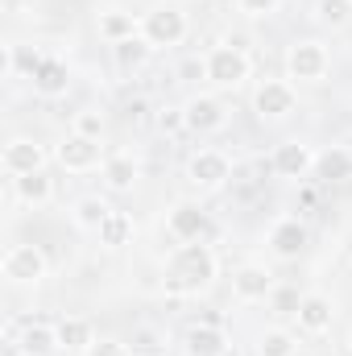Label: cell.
I'll return each mask as SVG.
<instances>
[{"label": "cell", "instance_id": "836d02e7", "mask_svg": "<svg viewBox=\"0 0 352 356\" xmlns=\"http://www.w3.org/2000/svg\"><path fill=\"white\" fill-rule=\"evenodd\" d=\"M141 112H145V99H133V104H129V116L141 120Z\"/></svg>", "mask_w": 352, "mask_h": 356}, {"label": "cell", "instance_id": "f546056e", "mask_svg": "<svg viewBox=\"0 0 352 356\" xmlns=\"http://www.w3.org/2000/svg\"><path fill=\"white\" fill-rule=\"evenodd\" d=\"M237 8H241L245 17L262 21V17H273V13L282 8V0H237Z\"/></svg>", "mask_w": 352, "mask_h": 356}, {"label": "cell", "instance_id": "83f0119b", "mask_svg": "<svg viewBox=\"0 0 352 356\" xmlns=\"http://www.w3.org/2000/svg\"><path fill=\"white\" fill-rule=\"evenodd\" d=\"M315 166H319V175H323V178H344V175L352 170V154L336 145V149L319 154V162H315Z\"/></svg>", "mask_w": 352, "mask_h": 356}, {"label": "cell", "instance_id": "9c48e42d", "mask_svg": "<svg viewBox=\"0 0 352 356\" xmlns=\"http://www.w3.org/2000/svg\"><path fill=\"white\" fill-rule=\"evenodd\" d=\"M54 158H58V166H63L67 175H91V170L104 166V149H99V141L79 137V133H67V141L54 149Z\"/></svg>", "mask_w": 352, "mask_h": 356}, {"label": "cell", "instance_id": "5bb4252c", "mask_svg": "<svg viewBox=\"0 0 352 356\" xmlns=\"http://www.w3.org/2000/svg\"><path fill=\"white\" fill-rule=\"evenodd\" d=\"M0 166L8 178H21V175H38L46 170V149L33 141V137H13L0 154Z\"/></svg>", "mask_w": 352, "mask_h": 356}, {"label": "cell", "instance_id": "d590c367", "mask_svg": "<svg viewBox=\"0 0 352 356\" xmlns=\"http://www.w3.org/2000/svg\"><path fill=\"white\" fill-rule=\"evenodd\" d=\"M13 356H25V353H13Z\"/></svg>", "mask_w": 352, "mask_h": 356}, {"label": "cell", "instance_id": "30bf717a", "mask_svg": "<svg viewBox=\"0 0 352 356\" xmlns=\"http://www.w3.org/2000/svg\"><path fill=\"white\" fill-rule=\"evenodd\" d=\"M315 162H319V154H315V145H307V141H282V145H273V154H269V170L278 178H307L315 170Z\"/></svg>", "mask_w": 352, "mask_h": 356}, {"label": "cell", "instance_id": "f1b7e54d", "mask_svg": "<svg viewBox=\"0 0 352 356\" xmlns=\"http://www.w3.org/2000/svg\"><path fill=\"white\" fill-rule=\"evenodd\" d=\"M71 133L99 141V137H104V112H95V108H83V112H75V120H71Z\"/></svg>", "mask_w": 352, "mask_h": 356}, {"label": "cell", "instance_id": "3957f363", "mask_svg": "<svg viewBox=\"0 0 352 356\" xmlns=\"http://www.w3.org/2000/svg\"><path fill=\"white\" fill-rule=\"evenodd\" d=\"M332 71V50L319 38H298L286 46V79L298 83H323Z\"/></svg>", "mask_w": 352, "mask_h": 356}, {"label": "cell", "instance_id": "ba28073f", "mask_svg": "<svg viewBox=\"0 0 352 356\" xmlns=\"http://www.w3.org/2000/svg\"><path fill=\"white\" fill-rule=\"evenodd\" d=\"M228 178H232V162L220 149H195L186 158V182L199 191H220Z\"/></svg>", "mask_w": 352, "mask_h": 356}, {"label": "cell", "instance_id": "8992f818", "mask_svg": "<svg viewBox=\"0 0 352 356\" xmlns=\"http://www.w3.org/2000/svg\"><path fill=\"white\" fill-rule=\"evenodd\" d=\"M253 112L262 120H286L290 112H298V91L290 79H262L253 88Z\"/></svg>", "mask_w": 352, "mask_h": 356}, {"label": "cell", "instance_id": "ac0fdd59", "mask_svg": "<svg viewBox=\"0 0 352 356\" xmlns=\"http://www.w3.org/2000/svg\"><path fill=\"white\" fill-rule=\"evenodd\" d=\"M99 178H104V186H108L112 195L133 191V186H137V178H141V162H137V154H129V149L108 154V158H104V166H99Z\"/></svg>", "mask_w": 352, "mask_h": 356}, {"label": "cell", "instance_id": "4316f807", "mask_svg": "<svg viewBox=\"0 0 352 356\" xmlns=\"http://www.w3.org/2000/svg\"><path fill=\"white\" fill-rule=\"evenodd\" d=\"M315 21L328 29H344L352 21V0H315Z\"/></svg>", "mask_w": 352, "mask_h": 356}, {"label": "cell", "instance_id": "603a6c76", "mask_svg": "<svg viewBox=\"0 0 352 356\" xmlns=\"http://www.w3.org/2000/svg\"><path fill=\"white\" fill-rule=\"evenodd\" d=\"M54 327H58L63 353H88L91 344H95V332H91V323L83 319V315H63Z\"/></svg>", "mask_w": 352, "mask_h": 356}, {"label": "cell", "instance_id": "2e32d148", "mask_svg": "<svg viewBox=\"0 0 352 356\" xmlns=\"http://www.w3.org/2000/svg\"><path fill=\"white\" fill-rule=\"evenodd\" d=\"M273 294V273L265 266H237L232 269V298L237 302H265Z\"/></svg>", "mask_w": 352, "mask_h": 356}, {"label": "cell", "instance_id": "d6986e66", "mask_svg": "<svg viewBox=\"0 0 352 356\" xmlns=\"http://www.w3.org/2000/svg\"><path fill=\"white\" fill-rule=\"evenodd\" d=\"M29 79L42 99H63L71 91V67H67V58H42Z\"/></svg>", "mask_w": 352, "mask_h": 356}, {"label": "cell", "instance_id": "44dd1931", "mask_svg": "<svg viewBox=\"0 0 352 356\" xmlns=\"http://www.w3.org/2000/svg\"><path fill=\"white\" fill-rule=\"evenodd\" d=\"M95 29H99V38H104L108 46H116V42H125V38H137V33H141V21H137L133 13H125V8H104L99 21H95Z\"/></svg>", "mask_w": 352, "mask_h": 356}, {"label": "cell", "instance_id": "484cf974", "mask_svg": "<svg viewBox=\"0 0 352 356\" xmlns=\"http://www.w3.org/2000/svg\"><path fill=\"white\" fill-rule=\"evenodd\" d=\"M95 236H99L104 249H120V245H129V241H133V216H129V211H112V216L99 224Z\"/></svg>", "mask_w": 352, "mask_h": 356}, {"label": "cell", "instance_id": "d4e9b609", "mask_svg": "<svg viewBox=\"0 0 352 356\" xmlns=\"http://www.w3.org/2000/svg\"><path fill=\"white\" fill-rule=\"evenodd\" d=\"M257 356H298V332L290 327H265L257 336Z\"/></svg>", "mask_w": 352, "mask_h": 356}, {"label": "cell", "instance_id": "52a82bcc", "mask_svg": "<svg viewBox=\"0 0 352 356\" xmlns=\"http://www.w3.org/2000/svg\"><path fill=\"white\" fill-rule=\"evenodd\" d=\"M182 120H186V133H199V137H211L228 124V104L220 95H191L182 104Z\"/></svg>", "mask_w": 352, "mask_h": 356}, {"label": "cell", "instance_id": "7c38bea8", "mask_svg": "<svg viewBox=\"0 0 352 356\" xmlns=\"http://www.w3.org/2000/svg\"><path fill=\"white\" fill-rule=\"evenodd\" d=\"M207 211L199 207V203H191V199H178L175 207L166 211V232L175 236L178 245H191V241H203L207 236Z\"/></svg>", "mask_w": 352, "mask_h": 356}, {"label": "cell", "instance_id": "9a60e30c", "mask_svg": "<svg viewBox=\"0 0 352 356\" xmlns=\"http://www.w3.org/2000/svg\"><path fill=\"white\" fill-rule=\"evenodd\" d=\"M182 356H228V332L224 323H191L182 336Z\"/></svg>", "mask_w": 352, "mask_h": 356}, {"label": "cell", "instance_id": "4dcf8cb0", "mask_svg": "<svg viewBox=\"0 0 352 356\" xmlns=\"http://www.w3.org/2000/svg\"><path fill=\"white\" fill-rule=\"evenodd\" d=\"M83 356H133V344H125V340H95Z\"/></svg>", "mask_w": 352, "mask_h": 356}, {"label": "cell", "instance_id": "7a4b0ae2", "mask_svg": "<svg viewBox=\"0 0 352 356\" xmlns=\"http://www.w3.org/2000/svg\"><path fill=\"white\" fill-rule=\"evenodd\" d=\"M203 67H207V83L216 91H237L249 83V75H253V58L241 50V46H232V42H224V46H211L207 54H203Z\"/></svg>", "mask_w": 352, "mask_h": 356}, {"label": "cell", "instance_id": "6da1fadb", "mask_svg": "<svg viewBox=\"0 0 352 356\" xmlns=\"http://www.w3.org/2000/svg\"><path fill=\"white\" fill-rule=\"evenodd\" d=\"M220 273V257L211 253V245L191 241V245H175V253L162 266V290L170 298H195L203 290H211Z\"/></svg>", "mask_w": 352, "mask_h": 356}, {"label": "cell", "instance_id": "4fadbf2b", "mask_svg": "<svg viewBox=\"0 0 352 356\" xmlns=\"http://www.w3.org/2000/svg\"><path fill=\"white\" fill-rule=\"evenodd\" d=\"M307 245H311V232H307V224H303L298 216H282V220L269 228V253L282 257V261L303 257Z\"/></svg>", "mask_w": 352, "mask_h": 356}, {"label": "cell", "instance_id": "e0dca14e", "mask_svg": "<svg viewBox=\"0 0 352 356\" xmlns=\"http://www.w3.org/2000/svg\"><path fill=\"white\" fill-rule=\"evenodd\" d=\"M13 348L25 353V356H58L63 353V340H58V327H54V323L33 319V323H25V327L17 332Z\"/></svg>", "mask_w": 352, "mask_h": 356}, {"label": "cell", "instance_id": "cb8c5ba5", "mask_svg": "<svg viewBox=\"0 0 352 356\" xmlns=\"http://www.w3.org/2000/svg\"><path fill=\"white\" fill-rule=\"evenodd\" d=\"M150 54H154V46L137 33V38H125V42H116L112 46V63L120 67V71H141L145 63H150Z\"/></svg>", "mask_w": 352, "mask_h": 356}, {"label": "cell", "instance_id": "d6a6232c", "mask_svg": "<svg viewBox=\"0 0 352 356\" xmlns=\"http://www.w3.org/2000/svg\"><path fill=\"white\" fill-rule=\"evenodd\" d=\"M182 79H207V67H203V58H191V63H182Z\"/></svg>", "mask_w": 352, "mask_h": 356}, {"label": "cell", "instance_id": "1f68e13d", "mask_svg": "<svg viewBox=\"0 0 352 356\" xmlns=\"http://www.w3.org/2000/svg\"><path fill=\"white\" fill-rule=\"evenodd\" d=\"M158 129H162V133H178V129H186L182 108H162V112H158Z\"/></svg>", "mask_w": 352, "mask_h": 356}, {"label": "cell", "instance_id": "e575fe53", "mask_svg": "<svg viewBox=\"0 0 352 356\" xmlns=\"http://www.w3.org/2000/svg\"><path fill=\"white\" fill-rule=\"evenodd\" d=\"M349 356H352V332H349Z\"/></svg>", "mask_w": 352, "mask_h": 356}, {"label": "cell", "instance_id": "5b68a950", "mask_svg": "<svg viewBox=\"0 0 352 356\" xmlns=\"http://www.w3.org/2000/svg\"><path fill=\"white\" fill-rule=\"evenodd\" d=\"M0 273L13 286H42L46 273H50V261H46V253L38 245H13L4 253V261H0Z\"/></svg>", "mask_w": 352, "mask_h": 356}, {"label": "cell", "instance_id": "8fae6325", "mask_svg": "<svg viewBox=\"0 0 352 356\" xmlns=\"http://www.w3.org/2000/svg\"><path fill=\"white\" fill-rule=\"evenodd\" d=\"M294 319H298V332H303V336H328V332H332V323H336V302H332L328 294L311 290V294H303V298H298Z\"/></svg>", "mask_w": 352, "mask_h": 356}, {"label": "cell", "instance_id": "277c9868", "mask_svg": "<svg viewBox=\"0 0 352 356\" xmlns=\"http://www.w3.org/2000/svg\"><path fill=\"white\" fill-rule=\"evenodd\" d=\"M191 33L186 25V13H178L175 4H158L141 17V38L154 46V50H170V46H182V38Z\"/></svg>", "mask_w": 352, "mask_h": 356}, {"label": "cell", "instance_id": "7402d4cb", "mask_svg": "<svg viewBox=\"0 0 352 356\" xmlns=\"http://www.w3.org/2000/svg\"><path fill=\"white\" fill-rule=\"evenodd\" d=\"M112 211H116V207H112L104 195H83V199L71 203V220H75L79 232H99V224H104Z\"/></svg>", "mask_w": 352, "mask_h": 356}, {"label": "cell", "instance_id": "ffe728a7", "mask_svg": "<svg viewBox=\"0 0 352 356\" xmlns=\"http://www.w3.org/2000/svg\"><path fill=\"white\" fill-rule=\"evenodd\" d=\"M13 199L25 203V207H46V203L54 199V178L46 175V170L13 178Z\"/></svg>", "mask_w": 352, "mask_h": 356}]
</instances>
